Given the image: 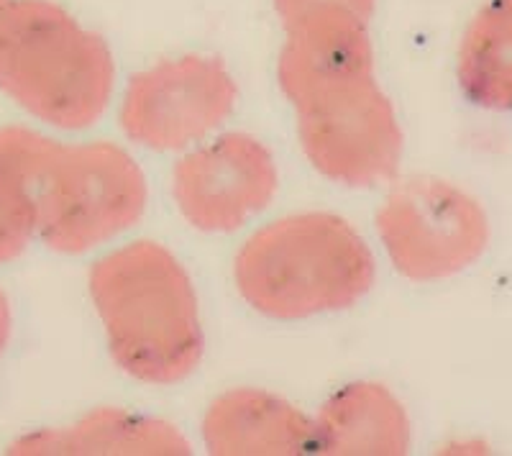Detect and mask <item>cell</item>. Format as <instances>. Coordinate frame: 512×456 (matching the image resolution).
<instances>
[{"label":"cell","instance_id":"obj_8","mask_svg":"<svg viewBox=\"0 0 512 456\" xmlns=\"http://www.w3.org/2000/svg\"><path fill=\"white\" fill-rule=\"evenodd\" d=\"M280 190L272 154L251 134L231 131L177 159L172 195L185 221L205 234H231Z\"/></svg>","mask_w":512,"mask_h":456},{"label":"cell","instance_id":"obj_10","mask_svg":"<svg viewBox=\"0 0 512 456\" xmlns=\"http://www.w3.org/2000/svg\"><path fill=\"white\" fill-rule=\"evenodd\" d=\"M203 441L213 456H300L315 449V428L280 395L239 387L210 403Z\"/></svg>","mask_w":512,"mask_h":456},{"label":"cell","instance_id":"obj_4","mask_svg":"<svg viewBox=\"0 0 512 456\" xmlns=\"http://www.w3.org/2000/svg\"><path fill=\"white\" fill-rule=\"evenodd\" d=\"M116 59L105 39L52 0H3L0 90L54 129H88L105 113Z\"/></svg>","mask_w":512,"mask_h":456},{"label":"cell","instance_id":"obj_12","mask_svg":"<svg viewBox=\"0 0 512 456\" xmlns=\"http://www.w3.org/2000/svg\"><path fill=\"white\" fill-rule=\"evenodd\" d=\"M313 428L315 451L328 456H402L410 449L408 413L379 382H351L333 392Z\"/></svg>","mask_w":512,"mask_h":456},{"label":"cell","instance_id":"obj_13","mask_svg":"<svg viewBox=\"0 0 512 456\" xmlns=\"http://www.w3.org/2000/svg\"><path fill=\"white\" fill-rule=\"evenodd\" d=\"M456 75L466 98L512 111V0H487L461 36Z\"/></svg>","mask_w":512,"mask_h":456},{"label":"cell","instance_id":"obj_1","mask_svg":"<svg viewBox=\"0 0 512 456\" xmlns=\"http://www.w3.org/2000/svg\"><path fill=\"white\" fill-rule=\"evenodd\" d=\"M0 175L29 195L36 234L57 254L93 252L144 216V172L111 141L62 144L26 126H3Z\"/></svg>","mask_w":512,"mask_h":456},{"label":"cell","instance_id":"obj_2","mask_svg":"<svg viewBox=\"0 0 512 456\" xmlns=\"http://www.w3.org/2000/svg\"><path fill=\"white\" fill-rule=\"evenodd\" d=\"M90 298L118 367L146 385H177L203 359L198 295L180 259L157 241L113 249L90 267Z\"/></svg>","mask_w":512,"mask_h":456},{"label":"cell","instance_id":"obj_15","mask_svg":"<svg viewBox=\"0 0 512 456\" xmlns=\"http://www.w3.org/2000/svg\"><path fill=\"white\" fill-rule=\"evenodd\" d=\"M272 3L282 29L300 21L308 13L323 11V8H338V11L351 13V16L369 24V18L374 16V8H377V0H272Z\"/></svg>","mask_w":512,"mask_h":456},{"label":"cell","instance_id":"obj_7","mask_svg":"<svg viewBox=\"0 0 512 456\" xmlns=\"http://www.w3.org/2000/svg\"><path fill=\"white\" fill-rule=\"evenodd\" d=\"M295 111L300 147L328 180L349 188H372L390 180L400 167V121L374 77Z\"/></svg>","mask_w":512,"mask_h":456},{"label":"cell","instance_id":"obj_17","mask_svg":"<svg viewBox=\"0 0 512 456\" xmlns=\"http://www.w3.org/2000/svg\"><path fill=\"white\" fill-rule=\"evenodd\" d=\"M0 6H3V0H0Z\"/></svg>","mask_w":512,"mask_h":456},{"label":"cell","instance_id":"obj_11","mask_svg":"<svg viewBox=\"0 0 512 456\" xmlns=\"http://www.w3.org/2000/svg\"><path fill=\"white\" fill-rule=\"evenodd\" d=\"M8 451L21 456H182L192 446L180 428L162 418L98 408L72 426L29 433Z\"/></svg>","mask_w":512,"mask_h":456},{"label":"cell","instance_id":"obj_14","mask_svg":"<svg viewBox=\"0 0 512 456\" xmlns=\"http://www.w3.org/2000/svg\"><path fill=\"white\" fill-rule=\"evenodd\" d=\"M36 234V213L29 195L11 177L0 175V264L26 252Z\"/></svg>","mask_w":512,"mask_h":456},{"label":"cell","instance_id":"obj_5","mask_svg":"<svg viewBox=\"0 0 512 456\" xmlns=\"http://www.w3.org/2000/svg\"><path fill=\"white\" fill-rule=\"evenodd\" d=\"M377 234L402 277L438 282L461 275L487 252L489 218L454 182L410 177L379 205Z\"/></svg>","mask_w":512,"mask_h":456},{"label":"cell","instance_id":"obj_9","mask_svg":"<svg viewBox=\"0 0 512 456\" xmlns=\"http://www.w3.org/2000/svg\"><path fill=\"white\" fill-rule=\"evenodd\" d=\"M374 77V47L367 21L323 8L285 26L277 82L295 108Z\"/></svg>","mask_w":512,"mask_h":456},{"label":"cell","instance_id":"obj_6","mask_svg":"<svg viewBox=\"0 0 512 456\" xmlns=\"http://www.w3.org/2000/svg\"><path fill=\"white\" fill-rule=\"evenodd\" d=\"M239 100V85L208 54L169 57L136 72L123 90V134L152 152H180L218 131Z\"/></svg>","mask_w":512,"mask_h":456},{"label":"cell","instance_id":"obj_3","mask_svg":"<svg viewBox=\"0 0 512 456\" xmlns=\"http://www.w3.org/2000/svg\"><path fill=\"white\" fill-rule=\"evenodd\" d=\"M374 275L369 244L333 213L277 218L254 231L233 259L241 298L274 321L351 308L372 290Z\"/></svg>","mask_w":512,"mask_h":456},{"label":"cell","instance_id":"obj_16","mask_svg":"<svg viewBox=\"0 0 512 456\" xmlns=\"http://www.w3.org/2000/svg\"><path fill=\"white\" fill-rule=\"evenodd\" d=\"M8 339H11V305H8L6 293L0 290V354L6 349Z\"/></svg>","mask_w":512,"mask_h":456}]
</instances>
